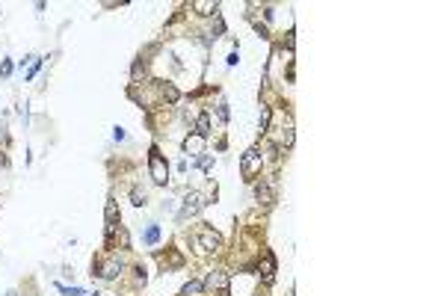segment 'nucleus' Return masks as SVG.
Returning a JSON list of instances; mask_svg holds the SVG:
<instances>
[{
  "label": "nucleus",
  "mask_w": 444,
  "mask_h": 296,
  "mask_svg": "<svg viewBox=\"0 0 444 296\" xmlns=\"http://www.w3.org/2000/svg\"><path fill=\"white\" fill-rule=\"evenodd\" d=\"M184 154H190V157H202V154H204V136L190 133V136L184 140Z\"/></svg>",
  "instance_id": "6e6552de"
},
{
  "label": "nucleus",
  "mask_w": 444,
  "mask_h": 296,
  "mask_svg": "<svg viewBox=\"0 0 444 296\" xmlns=\"http://www.w3.org/2000/svg\"><path fill=\"white\" fill-rule=\"evenodd\" d=\"M6 140H9V133H6V128H3V125H0V142H6Z\"/></svg>",
  "instance_id": "4be33fe9"
},
{
  "label": "nucleus",
  "mask_w": 444,
  "mask_h": 296,
  "mask_svg": "<svg viewBox=\"0 0 444 296\" xmlns=\"http://www.w3.org/2000/svg\"><path fill=\"white\" fill-rule=\"evenodd\" d=\"M157 240H160V228H157V225H148V231H145V243H148V246H157Z\"/></svg>",
  "instance_id": "2eb2a0df"
},
{
  "label": "nucleus",
  "mask_w": 444,
  "mask_h": 296,
  "mask_svg": "<svg viewBox=\"0 0 444 296\" xmlns=\"http://www.w3.org/2000/svg\"><path fill=\"white\" fill-rule=\"evenodd\" d=\"M160 95L166 98L169 104H175V101H178V89H175V86H169V83H160Z\"/></svg>",
  "instance_id": "ddd939ff"
},
{
  "label": "nucleus",
  "mask_w": 444,
  "mask_h": 296,
  "mask_svg": "<svg viewBox=\"0 0 444 296\" xmlns=\"http://www.w3.org/2000/svg\"><path fill=\"white\" fill-rule=\"evenodd\" d=\"M121 270H125V260H121L116 252L107 255V258H98L95 264H92V275H98V278H116Z\"/></svg>",
  "instance_id": "20e7f679"
},
{
  "label": "nucleus",
  "mask_w": 444,
  "mask_h": 296,
  "mask_svg": "<svg viewBox=\"0 0 444 296\" xmlns=\"http://www.w3.org/2000/svg\"><path fill=\"white\" fill-rule=\"evenodd\" d=\"M196 133L207 140V133H210V116H199V121H196Z\"/></svg>",
  "instance_id": "f8f14e48"
},
{
  "label": "nucleus",
  "mask_w": 444,
  "mask_h": 296,
  "mask_svg": "<svg viewBox=\"0 0 444 296\" xmlns=\"http://www.w3.org/2000/svg\"><path fill=\"white\" fill-rule=\"evenodd\" d=\"M219 118L228 121V104H219Z\"/></svg>",
  "instance_id": "aec40b11"
},
{
  "label": "nucleus",
  "mask_w": 444,
  "mask_h": 296,
  "mask_svg": "<svg viewBox=\"0 0 444 296\" xmlns=\"http://www.w3.org/2000/svg\"><path fill=\"white\" fill-rule=\"evenodd\" d=\"M0 74H3V77H9V74H12V62H9V59H3V62H0Z\"/></svg>",
  "instance_id": "6ab92c4d"
},
{
  "label": "nucleus",
  "mask_w": 444,
  "mask_h": 296,
  "mask_svg": "<svg viewBox=\"0 0 444 296\" xmlns=\"http://www.w3.org/2000/svg\"><path fill=\"white\" fill-rule=\"evenodd\" d=\"M196 166H199L202 172H210V169H214V157H210V154H202V157H196Z\"/></svg>",
  "instance_id": "4468645a"
},
{
  "label": "nucleus",
  "mask_w": 444,
  "mask_h": 296,
  "mask_svg": "<svg viewBox=\"0 0 444 296\" xmlns=\"http://www.w3.org/2000/svg\"><path fill=\"white\" fill-rule=\"evenodd\" d=\"M255 199L261 201V204H273V201H276V193H273V187H270L267 181H261V184H255Z\"/></svg>",
  "instance_id": "1a4fd4ad"
},
{
  "label": "nucleus",
  "mask_w": 444,
  "mask_h": 296,
  "mask_svg": "<svg viewBox=\"0 0 444 296\" xmlns=\"http://www.w3.org/2000/svg\"><path fill=\"white\" fill-rule=\"evenodd\" d=\"M270 128V107H261V133Z\"/></svg>",
  "instance_id": "dca6fc26"
},
{
  "label": "nucleus",
  "mask_w": 444,
  "mask_h": 296,
  "mask_svg": "<svg viewBox=\"0 0 444 296\" xmlns=\"http://www.w3.org/2000/svg\"><path fill=\"white\" fill-rule=\"evenodd\" d=\"M261 166H264V157H261V145H252L249 151L243 154V166H240V169H243V178H249V181H252V178L261 172Z\"/></svg>",
  "instance_id": "39448f33"
},
{
  "label": "nucleus",
  "mask_w": 444,
  "mask_h": 296,
  "mask_svg": "<svg viewBox=\"0 0 444 296\" xmlns=\"http://www.w3.org/2000/svg\"><path fill=\"white\" fill-rule=\"evenodd\" d=\"M39 68H42V59H39V57H33V65H30V71H27V80H33Z\"/></svg>",
  "instance_id": "f3484780"
},
{
  "label": "nucleus",
  "mask_w": 444,
  "mask_h": 296,
  "mask_svg": "<svg viewBox=\"0 0 444 296\" xmlns=\"http://www.w3.org/2000/svg\"><path fill=\"white\" fill-rule=\"evenodd\" d=\"M190 243H192L196 252L207 255V252H216V249L222 246V237L216 234L210 225H196V231L190 234Z\"/></svg>",
  "instance_id": "f257e3e1"
},
{
  "label": "nucleus",
  "mask_w": 444,
  "mask_h": 296,
  "mask_svg": "<svg viewBox=\"0 0 444 296\" xmlns=\"http://www.w3.org/2000/svg\"><path fill=\"white\" fill-rule=\"evenodd\" d=\"M113 136H116V142H121V140H125V130L116 128V130H113Z\"/></svg>",
  "instance_id": "412c9836"
},
{
  "label": "nucleus",
  "mask_w": 444,
  "mask_h": 296,
  "mask_svg": "<svg viewBox=\"0 0 444 296\" xmlns=\"http://www.w3.org/2000/svg\"><path fill=\"white\" fill-rule=\"evenodd\" d=\"M261 272H264V282L273 284V278H276V255L270 249H264V255H261Z\"/></svg>",
  "instance_id": "0eeeda50"
},
{
  "label": "nucleus",
  "mask_w": 444,
  "mask_h": 296,
  "mask_svg": "<svg viewBox=\"0 0 444 296\" xmlns=\"http://www.w3.org/2000/svg\"><path fill=\"white\" fill-rule=\"evenodd\" d=\"M192 9L199 12V15H216L219 3H214V0H196V3H192Z\"/></svg>",
  "instance_id": "9d476101"
},
{
  "label": "nucleus",
  "mask_w": 444,
  "mask_h": 296,
  "mask_svg": "<svg viewBox=\"0 0 444 296\" xmlns=\"http://www.w3.org/2000/svg\"><path fill=\"white\" fill-rule=\"evenodd\" d=\"M202 284H204V293L207 296H231V278H228V272H222V270H210Z\"/></svg>",
  "instance_id": "f03ea898"
},
{
  "label": "nucleus",
  "mask_w": 444,
  "mask_h": 296,
  "mask_svg": "<svg viewBox=\"0 0 444 296\" xmlns=\"http://www.w3.org/2000/svg\"><path fill=\"white\" fill-rule=\"evenodd\" d=\"M131 196H133V204H136V207H143V204H145V193H143V189H133Z\"/></svg>",
  "instance_id": "a211bd4d"
},
{
  "label": "nucleus",
  "mask_w": 444,
  "mask_h": 296,
  "mask_svg": "<svg viewBox=\"0 0 444 296\" xmlns=\"http://www.w3.org/2000/svg\"><path fill=\"white\" fill-rule=\"evenodd\" d=\"M204 204H207V201H204V196H202V193H196V189H192L190 196L184 199V207H181L178 219H187V216H196V213L202 211Z\"/></svg>",
  "instance_id": "423d86ee"
},
{
  "label": "nucleus",
  "mask_w": 444,
  "mask_h": 296,
  "mask_svg": "<svg viewBox=\"0 0 444 296\" xmlns=\"http://www.w3.org/2000/svg\"><path fill=\"white\" fill-rule=\"evenodd\" d=\"M6 296H18V293H15V290H9V293H6Z\"/></svg>",
  "instance_id": "5701e85b"
},
{
  "label": "nucleus",
  "mask_w": 444,
  "mask_h": 296,
  "mask_svg": "<svg viewBox=\"0 0 444 296\" xmlns=\"http://www.w3.org/2000/svg\"><path fill=\"white\" fill-rule=\"evenodd\" d=\"M148 175H151L154 184H166L169 181V163L157 145H151V151H148Z\"/></svg>",
  "instance_id": "7ed1b4c3"
},
{
  "label": "nucleus",
  "mask_w": 444,
  "mask_h": 296,
  "mask_svg": "<svg viewBox=\"0 0 444 296\" xmlns=\"http://www.w3.org/2000/svg\"><path fill=\"white\" fill-rule=\"evenodd\" d=\"M202 293H204V284L192 278V282H187L184 287H181V293H178V296H202Z\"/></svg>",
  "instance_id": "9b49d317"
}]
</instances>
